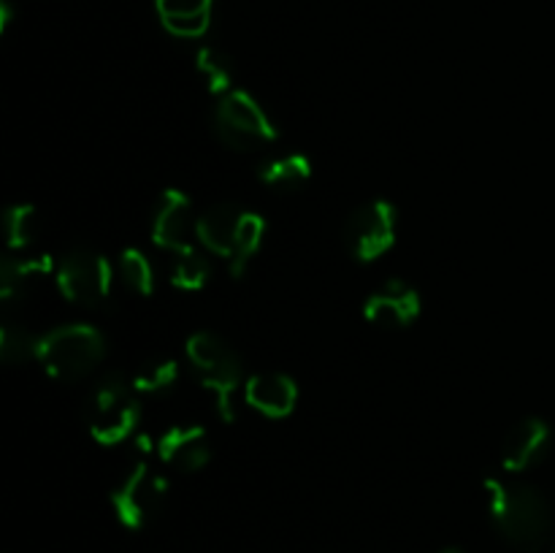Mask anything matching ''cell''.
I'll return each mask as SVG.
<instances>
[{
  "label": "cell",
  "instance_id": "cell-19",
  "mask_svg": "<svg viewBox=\"0 0 555 553\" xmlns=\"http://www.w3.org/2000/svg\"><path fill=\"white\" fill-rule=\"evenodd\" d=\"M195 70L204 76L206 90H209L211 95L220 98L225 95V92L236 90V87H233V76H236L233 74V63L222 49L201 47L198 52H195Z\"/></svg>",
  "mask_w": 555,
  "mask_h": 553
},
{
  "label": "cell",
  "instance_id": "cell-18",
  "mask_svg": "<svg viewBox=\"0 0 555 553\" xmlns=\"http://www.w3.org/2000/svg\"><path fill=\"white\" fill-rule=\"evenodd\" d=\"M266 228H269V222H266L263 215L244 209L242 222H238V233H236V249H233V258L228 260V263H231L233 280L244 276L249 260H253L255 255H258V249L263 247Z\"/></svg>",
  "mask_w": 555,
  "mask_h": 553
},
{
  "label": "cell",
  "instance_id": "cell-22",
  "mask_svg": "<svg viewBox=\"0 0 555 553\" xmlns=\"http://www.w3.org/2000/svg\"><path fill=\"white\" fill-rule=\"evenodd\" d=\"M117 276L135 296L146 298L155 293V266H152V260L139 247H128L119 253Z\"/></svg>",
  "mask_w": 555,
  "mask_h": 553
},
{
  "label": "cell",
  "instance_id": "cell-14",
  "mask_svg": "<svg viewBox=\"0 0 555 553\" xmlns=\"http://www.w3.org/2000/svg\"><path fill=\"white\" fill-rule=\"evenodd\" d=\"M155 14L168 36L195 41L209 33L215 0H155Z\"/></svg>",
  "mask_w": 555,
  "mask_h": 553
},
{
  "label": "cell",
  "instance_id": "cell-11",
  "mask_svg": "<svg viewBox=\"0 0 555 553\" xmlns=\"http://www.w3.org/2000/svg\"><path fill=\"white\" fill-rule=\"evenodd\" d=\"M163 464L177 466L182 472H201L211 461V445L206 428L198 423L190 426H168L155 442Z\"/></svg>",
  "mask_w": 555,
  "mask_h": 553
},
{
  "label": "cell",
  "instance_id": "cell-2",
  "mask_svg": "<svg viewBox=\"0 0 555 553\" xmlns=\"http://www.w3.org/2000/svg\"><path fill=\"white\" fill-rule=\"evenodd\" d=\"M184 356L193 372L198 374V383L215 401L217 415L225 423L236 421L233 396L238 388H244L242 383H247L238 352L215 331H195L184 342Z\"/></svg>",
  "mask_w": 555,
  "mask_h": 553
},
{
  "label": "cell",
  "instance_id": "cell-1",
  "mask_svg": "<svg viewBox=\"0 0 555 553\" xmlns=\"http://www.w3.org/2000/svg\"><path fill=\"white\" fill-rule=\"evenodd\" d=\"M482 488H486L488 513L504 540L524 551H537L545 545L553 531V510L537 488L507 483L502 477H486Z\"/></svg>",
  "mask_w": 555,
  "mask_h": 553
},
{
  "label": "cell",
  "instance_id": "cell-26",
  "mask_svg": "<svg viewBox=\"0 0 555 553\" xmlns=\"http://www.w3.org/2000/svg\"><path fill=\"white\" fill-rule=\"evenodd\" d=\"M439 553H466V551H461V548H444V551H439Z\"/></svg>",
  "mask_w": 555,
  "mask_h": 553
},
{
  "label": "cell",
  "instance_id": "cell-10",
  "mask_svg": "<svg viewBox=\"0 0 555 553\" xmlns=\"http://www.w3.org/2000/svg\"><path fill=\"white\" fill-rule=\"evenodd\" d=\"M421 312L423 298L417 287H412L406 280H399V276L379 285L363 301V318L379 329H410L421 318Z\"/></svg>",
  "mask_w": 555,
  "mask_h": 553
},
{
  "label": "cell",
  "instance_id": "cell-24",
  "mask_svg": "<svg viewBox=\"0 0 555 553\" xmlns=\"http://www.w3.org/2000/svg\"><path fill=\"white\" fill-rule=\"evenodd\" d=\"M211 280V263L204 253L198 249H190V253H179L177 260L171 266V285L179 291L195 293L201 287H206V282Z\"/></svg>",
  "mask_w": 555,
  "mask_h": 553
},
{
  "label": "cell",
  "instance_id": "cell-25",
  "mask_svg": "<svg viewBox=\"0 0 555 553\" xmlns=\"http://www.w3.org/2000/svg\"><path fill=\"white\" fill-rule=\"evenodd\" d=\"M11 20H14V11H11L9 0H3V3H0V30H5Z\"/></svg>",
  "mask_w": 555,
  "mask_h": 553
},
{
  "label": "cell",
  "instance_id": "cell-27",
  "mask_svg": "<svg viewBox=\"0 0 555 553\" xmlns=\"http://www.w3.org/2000/svg\"><path fill=\"white\" fill-rule=\"evenodd\" d=\"M553 553H555V548H553Z\"/></svg>",
  "mask_w": 555,
  "mask_h": 553
},
{
  "label": "cell",
  "instance_id": "cell-8",
  "mask_svg": "<svg viewBox=\"0 0 555 553\" xmlns=\"http://www.w3.org/2000/svg\"><path fill=\"white\" fill-rule=\"evenodd\" d=\"M399 231V211L390 201L374 198L358 206L345 226V244L358 263H374L393 249Z\"/></svg>",
  "mask_w": 555,
  "mask_h": 553
},
{
  "label": "cell",
  "instance_id": "cell-6",
  "mask_svg": "<svg viewBox=\"0 0 555 553\" xmlns=\"http://www.w3.org/2000/svg\"><path fill=\"white\" fill-rule=\"evenodd\" d=\"M54 285L60 296L79 307H103L112 296L114 266L95 249H70L54 269Z\"/></svg>",
  "mask_w": 555,
  "mask_h": 553
},
{
  "label": "cell",
  "instance_id": "cell-21",
  "mask_svg": "<svg viewBox=\"0 0 555 553\" xmlns=\"http://www.w3.org/2000/svg\"><path fill=\"white\" fill-rule=\"evenodd\" d=\"M38 209L33 204H11L3 211V231H5V247L11 253L27 249L38 239Z\"/></svg>",
  "mask_w": 555,
  "mask_h": 553
},
{
  "label": "cell",
  "instance_id": "cell-3",
  "mask_svg": "<svg viewBox=\"0 0 555 553\" xmlns=\"http://www.w3.org/2000/svg\"><path fill=\"white\" fill-rule=\"evenodd\" d=\"M106 336L90 323L54 325L38 342V363L60 383L85 380L106 358Z\"/></svg>",
  "mask_w": 555,
  "mask_h": 553
},
{
  "label": "cell",
  "instance_id": "cell-4",
  "mask_svg": "<svg viewBox=\"0 0 555 553\" xmlns=\"http://www.w3.org/2000/svg\"><path fill=\"white\" fill-rule=\"evenodd\" d=\"M139 421L141 401L133 383L119 372L106 374L90 394V407H87V426L92 439L103 448L122 445L125 439L133 437Z\"/></svg>",
  "mask_w": 555,
  "mask_h": 553
},
{
  "label": "cell",
  "instance_id": "cell-16",
  "mask_svg": "<svg viewBox=\"0 0 555 553\" xmlns=\"http://www.w3.org/2000/svg\"><path fill=\"white\" fill-rule=\"evenodd\" d=\"M54 263L52 255H36V258H3L0 263V298L3 304L20 301V298L27 296L33 285L43 276H54Z\"/></svg>",
  "mask_w": 555,
  "mask_h": 553
},
{
  "label": "cell",
  "instance_id": "cell-23",
  "mask_svg": "<svg viewBox=\"0 0 555 553\" xmlns=\"http://www.w3.org/2000/svg\"><path fill=\"white\" fill-rule=\"evenodd\" d=\"M38 342H41V336L33 334L25 325H0V358H3L5 366H20V363L38 361Z\"/></svg>",
  "mask_w": 555,
  "mask_h": 553
},
{
  "label": "cell",
  "instance_id": "cell-7",
  "mask_svg": "<svg viewBox=\"0 0 555 553\" xmlns=\"http://www.w3.org/2000/svg\"><path fill=\"white\" fill-rule=\"evenodd\" d=\"M108 499H112L114 515L125 529H144L166 507L168 480L146 461H139L108 493Z\"/></svg>",
  "mask_w": 555,
  "mask_h": 553
},
{
  "label": "cell",
  "instance_id": "cell-15",
  "mask_svg": "<svg viewBox=\"0 0 555 553\" xmlns=\"http://www.w3.org/2000/svg\"><path fill=\"white\" fill-rule=\"evenodd\" d=\"M244 209L236 204H215L206 211H201L195 222V239L201 247L211 255L231 260L236 249L238 222H242Z\"/></svg>",
  "mask_w": 555,
  "mask_h": 553
},
{
  "label": "cell",
  "instance_id": "cell-13",
  "mask_svg": "<svg viewBox=\"0 0 555 553\" xmlns=\"http://www.w3.org/2000/svg\"><path fill=\"white\" fill-rule=\"evenodd\" d=\"M244 401L271 421L293 415L298 404V383L291 374L260 372L244 383Z\"/></svg>",
  "mask_w": 555,
  "mask_h": 553
},
{
  "label": "cell",
  "instance_id": "cell-5",
  "mask_svg": "<svg viewBox=\"0 0 555 553\" xmlns=\"http://www.w3.org/2000/svg\"><path fill=\"white\" fill-rule=\"evenodd\" d=\"M215 133L228 150L236 152H255L263 146L274 144L280 139L271 114L260 106L258 98L247 90H231L220 95L215 114Z\"/></svg>",
  "mask_w": 555,
  "mask_h": 553
},
{
  "label": "cell",
  "instance_id": "cell-20",
  "mask_svg": "<svg viewBox=\"0 0 555 553\" xmlns=\"http://www.w3.org/2000/svg\"><path fill=\"white\" fill-rule=\"evenodd\" d=\"M135 394L144 396H168L177 390L179 385V363L173 358H160V361H150L130 377Z\"/></svg>",
  "mask_w": 555,
  "mask_h": 553
},
{
  "label": "cell",
  "instance_id": "cell-17",
  "mask_svg": "<svg viewBox=\"0 0 555 553\" xmlns=\"http://www.w3.org/2000/svg\"><path fill=\"white\" fill-rule=\"evenodd\" d=\"M258 179L266 188L280 190V193H296L312 179V160L307 155H298V152L271 157L258 168Z\"/></svg>",
  "mask_w": 555,
  "mask_h": 553
},
{
  "label": "cell",
  "instance_id": "cell-12",
  "mask_svg": "<svg viewBox=\"0 0 555 553\" xmlns=\"http://www.w3.org/2000/svg\"><path fill=\"white\" fill-rule=\"evenodd\" d=\"M553 442V432L542 417H524L509 428L502 445V466L507 472H526L540 464Z\"/></svg>",
  "mask_w": 555,
  "mask_h": 553
},
{
  "label": "cell",
  "instance_id": "cell-9",
  "mask_svg": "<svg viewBox=\"0 0 555 553\" xmlns=\"http://www.w3.org/2000/svg\"><path fill=\"white\" fill-rule=\"evenodd\" d=\"M195 222L198 217L193 215V201L188 193L177 188H166L155 201L152 209V242L168 253H190L195 249Z\"/></svg>",
  "mask_w": 555,
  "mask_h": 553
}]
</instances>
